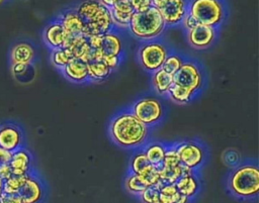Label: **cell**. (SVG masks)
<instances>
[{
  "label": "cell",
  "instance_id": "1",
  "mask_svg": "<svg viewBox=\"0 0 259 203\" xmlns=\"http://www.w3.org/2000/svg\"><path fill=\"white\" fill-rule=\"evenodd\" d=\"M150 130L134 115L130 107L116 112L108 125V133L112 142L133 151L142 148L150 140Z\"/></svg>",
  "mask_w": 259,
  "mask_h": 203
},
{
  "label": "cell",
  "instance_id": "2",
  "mask_svg": "<svg viewBox=\"0 0 259 203\" xmlns=\"http://www.w3.org/2000/svg\"><path fill=\"white\" fill-rule=\"evenodd\" d=\"M45 195V184L36 172L32 171L4 180L0 203H34L42 201Z\"/></svg>",
  "mask_w": 259,
  "mask_h": 203
},
{
  "label": "cell",
  "instance_id": "3",
  "mask_svg": "<svg viewBox=\"0 0 259 203\" xmlns=\"http://www.w3.org/2000/svg\"><path fill=\"white\" fill-rule=\"evenodd\" d=\"M229 193L241 201H255L259 194V168L256 161L243 162L232 169L227 177Z\"/></svg>",
  "mask_w": 259,
  "mask_h": 203
},
{
  "label": "cell",
  "instance_id": "4",
  "mask_svg": "<svg viewBox=\"0 0 259 203\" xmlns=\"http://www.w3.org/2000/svg\"><path fill=\"white\" fill-rule=\"evenodd\" d=\"M84 23V35H101L114 30L110 10L99 0H84L76 7Z\"/></svg>",
  "mask_w": 259,
  "mask_h": 203
},
{
  "label": "cell",
  "instance_id": "5",
  "mask_svg": "<svg viewBox=\"0 0 259 203\" xmlns=\"http://www.w3.org/2000/svg\"><path fill=\"white\" fill-rule=\"evenodd\" d=\"M166 28L164 18L158 8L135 12L128 25L130 33L141 41L159 38Z\"/></svg>",
  "mask_w": 259,
  "mask_h": 203
},
{
  "label": "cell",
  "instance_id": "6",
  "mask_svg": "<svg viewBox=\"0 0 259 203\" xmlns=\"http://www.w3.org/2000/svg\"><path fill=\"white\" fill-rule=\"evenodd\" d=\"M188 13L201 24L219 28L228 17L226 0H188Z\"/></svg>",
  "mask_w": 259,
  "mask_h": 203
},
{
  "label": "cell",
  "instance_id": "7",
  "mask_svg": "<svg viewBox=\"0 0 259 203\" xmlns=\"http://www.w3.org/2000/svg\"><path fill=\"white\" fill-rule=\"evenodd\" d=\"M131 111L150 129L159 125L166 114L165 107L160 99L153 95L138 98L131 106Z\"/></svg>",
  "mask_w": 259,
  "mask_h": 203
},
{
  "label": "cell",
  "instance_id": "8",
  "mask_svg": "<svg viewBox=\"0 0 259 203\" xmlns=\"http://www.w3.org/2000/svg\"><path fill=\"white\" fill-rule=\"evenodd\" d=\"M169 46L159 38L142 41L140 44L137 58L141 67L148 73L153 72L162 68V65L170 53Z\"/></svg>",
  "mask_w": 259,
  "mask_h": 203
},
{
  "label": "cell",
  "instance_id": "9",
  "mask_svg": "<svg viewBox=\"0 0 259 203\" xmlns=\"http://www.w3.org/2000/svg\"><path fill=\"white\" fill-rule=\"evenodd\" d=\"M180 163L199 172L208 158L206 146L198 139H187L175 142Z\"/></svg>",
  "mask_w": 259,
  "mask_h": 203
},
{
  "label": "cell",
  "instance_id": "10",
  "mask_svg": "<svg viewBox=\"0 0 259 203\" xmlns=\"http://www.w3.org/2000/svg\"><path fill=\"white\" fill-rule=\"evenodd\" d=\"M204 73L201 66L193 60H185L173 75V83L183 86L198 94L204 85Z\"/></svg>",
  "mask_w": 259,
  "mask_h": 203
},
{
  "label": "cell",
  "instance_id": "11",
  "mask_svg": "<svg viewBox=\"0 0 259 203\" xmlns=\"http://www.w3.org/2000/svg\"><path fill=\"white\" fill-rule=\"evenodd\" d=\"M90 46L99 49L102 55H112L122 57L123 42L118 30H111L101 35H91L88 37Z\"/></svg>",
  "mask_w": 259,
  "mask_h": 203
},
{
  "label": "cell",
  "instance_id": "12",
  "mask_svg": "<svg viewBox=\"0 0 259 203\" xmlns=\"http://www.w3.org/2000/svg\"><path fill=\"white\" fill-rule=\"evenodd\" d=\"M218 29L215 27L197 23L194 27L186 30L187 42L195 49L204 50L209 48L218 38Z\"/></svg>",
  "mask_w": 259,
  "mask_h": 203
},
{
  "label": "cell",
  "instance_id": "13",
  "mask_svg": "<svg viewBox=\"0 0 259 203\" xmlns=\"http://www.w3.org/2000/svg\"><path fill=\"white\" fill-rule=\"evenodd\" d=\"M57 18L60 20L65 32L64 47H68L76 37L84 35V23L75 8L65 10Z\"/></svg>",
  "mask_w": 259,
  "mask_h": 203
},
{
  "label": "cell",
  "instance_id": "14",
  "mask_svg": "<svg viewBox=\"0 0 259 203\" xmlns=\"http://www.w3.org/2000/svg\"><path fill=\"white\" fill-rule=\"evenodd\" d=\"M24 144V133L20 126L7 122L0 125V147L7 151H14Z\"/></svg>",
  "mask_w": 259,
  "mask_h": 203
},
{
  "label": "cell",
  "instance_id": "15",
  "mask_svg": "<svg viewBox=\"0 0 259 203\" xmlns=\"http://www.w3.org/2000/svg\"><path fill=\"white\" fill-rule=\"evenodd\" d=\"M166 27L180 25L184 16L188 13V0H168L160 9Z\"/></svg>",
  "mask_w": 259,
  "mask_h": 203
},
{
  "label": "cell",
  "instance_id": "16",
  "mask_svg": "<svg viewBox=\"0 0 259 203\" xmlns=\"http://www.w3.org/2000/svg\"><path fill=\"white\" fill-rule=\"evenodd\" d=\"M36 59L35 46L27 40L15 42L9 52V61L12 65H33Z\"/></svg>",
  "mask_w": 259,
  "mask_h": 203
},
{
  "label": "cell",
  "instance_id": "17",
  "mask_svg": "<svg viewBox=\"0 0 259 203\" xmlns=\"http://www.w3.org/2000/svg\"><path fill=\"white\" fill-rule=\"evenodd\" d=\"M33 158L29 150L24 146L11 153L8 166L12 176H23L31 173L33 170Z\"/></svg>",
  "mask_w": 259,
  "mask_h": 203
},
{
  "label": "cell",
  "instance_id": "18",
  "mask_svg": "<svg viewBox=\"0 0 259 203\" xmlns=\"http://www.w3.org/2000/svg\"><path fill=\"white\" fill-rule=\"evenodd\" d=\"M115 30L121 31L128 28L133 14L135 13L128 0H121L109 8Z\"/></svg>",
  "mask_w": 259,
  "mask_h": 203
},
{
  "label": "cell",
  "instance_id": "19",
  "mask_svg": "<svg viewBox=\"0 0 259 203\" xmlns=\"http://www.w3.org/2000/svg\"><path fill=\"white\" fill-rule=\"evenodd\" d=\"M42 39L51 50L64 47L65 32L60 20L57 17L46 25L42 31Z\"/></svg>",
  "mask_w": 259,
  "mask_h": 203
},
{
  "label": "cell",
  "instance_id": "20",
  "mask_svg": "<svg viewBox=\"0 0 259 203\" xmlns=\"http://www.w3.org/2000/svg\"><path fill=\"white\" fill-rule=\"evenodd\" d=\"M61 72L64 75V77L72 83H76V84L89 83L87 63L80 59L73 58L61 70Z\"/></svg>",
  "mask_w": 259,
  "mask_h": 203
},
{
  "label": "cell",
  "instance_id": "21",
  "mask_svg": "<svg viewBox=\"0 0 259 203\" xmlns=\"http://www.w3.org/2000/svg\"><path fill=\"white\" fill-rule=\"evenodd\" d=\"M175 186L180 194L186 196L191 201L200 192L201 181L198 172L181 175L176 181Z\"/></svg>",
  "mask_w": 259,
  "mask_h": 203
},
{
  "label": "cell",
  "instance_id": "22",
  "mask_svg": "<svg viewBox=\"0 0 259 203\" xmlns=\"http://www.w3.org/2000/svg\"><path fill=\"white\" fill-rule=\"evenodd\" d=\"M152 87L154 91L163 97H167L168 92L173 85V75L167 73L162 68L152 73Z\"/></svg>",
  "mask_w": 259,
  "mask_h": 203
},
{
  "label": "cell",
  "instance_id": "23",
  "mask_svg": "<svg viewBox=\"0 0 259 203\" xmlns=\"http://www.w3.org/2000/svg\"><path fill=\"white\" fill-rule=\"evenodd\" d=\"M167 144L168 143L156 140L154 141L151 139L146 142V144L142 148L151 165H154L156 167L162 166L167 149Z\"/></svg>",
  "mask_w": 259,
  "mask_h": 203
},
{
  "label": "cell",
  "instance_id": "24",
  "mask_svg": "<svg viewBox=\"0 0 259 203\" xmlns=\"http://www.w3.org/2000/svg\"><path fill=\"white\" fill-rule=\"evenodd\" d=\"M73 55V58L80 59L84 62H89L92 56V47L88 41V37L85 35H80L76 37L68 46Z\"/></svg>",
  "mask_w": 259,
  "mask_h": 203
},
{
  "label": "cell",
  "instance_id": "25",
  "mask_svg": "<svg viewBox=\"0 0 259 203\" xmlns=\"http://www.w3.org/2000/svg\"><path fill=\"white\" fill-rule=\"evenodd\" d=\"M87 70L89 82L104 81L112 72L101 60H93L87 62Z\"/></svg>",
  "mask_w": 259,
  "mask_h": 203
},
{
  "label": "cell",
  "instance_id": "26",
  "mask_svg": "<svg viewBox=\"0 0 259 203\" xmlns=\"http://www.w3.org/2000/svg\"><path fill=\"white\" fill-rule=\"evenodd\" d=\"M160 203H184L189 202V198L179 193L175 184H163L159 193Z\"/></svg>",
  "mask_w": 259,
  "mask_h": 203
},
{
  "label": "cell",
  "instance_id": "27",
  "mask_svg": "<svg viewBox=\"0 0 259 203\" xmlns=\"http://www.w3.org/2000/svg\"><path fill=\"white\" fill-rule=\"evenodd\" d=\"M197 96V94L183 86L177 85L175 83H173V85L171 86L167 97L173 101L174 103L177 104H187L189 102H191L195 97Z\"/></svg>",
  "mask_w": 259,
  "mask_h": 203
},
{
  "label": "cell",
  "instance_id": "28",
  "mask_svg": "<svg viewBox=\"0 0 259 203\" xmlns=\"http://www.w3.org/2000/svg\"><path fill=\"white\" fill-rule=\"evenodd\" d=\"M148 187L146 182L143 180V178L134 173L127 172L125 178H124V188L125 190L137 197L140 196V194Z\"/></svg>",
  "mask_w": 259,
  "mask_h": 203
},
{
  "label": "cell",
  "instance_id": "29",
  "mask_svg": "<svg viewBox=\"0 0 259 203\" xmlns=\"http://www.w3.org/2000/svg\"><path fill=\"white\" fill-rule=\"evenodd\" d=\"M151 164L148 161V159H147L143 148H139V149L134 150V154L132 155V158L130 160V165H128V171L127 172L140 175Z\"/></svg>",
  "mask_w": 259,
  "mask_h": 203
},
{
  "label": "cell",
  "instance_id": "30",
  "mask_svg": "<svg viewBox=\"0 0 259 203\" xmlns=\"http://www.w3.org/2000/svg\"><path fill=\"white\" fill-rule=\"evenodd\" d=\"M73 59V55L68 47H60L51 50V62L60 71Z\"/></svg>",
  "mask_w": 259,
  "mask_h": 203
},
{
  "label": "cell",
  "instance_id": "31",
  "mask_svg": "<svg viewBox=\"0 0 259 203\" xmlns=\"http://www.w3.org/2000/svg\"><path fill=\"white\" fill-rule=\"evenodd\" d=\"M160 180L163 184H175L182 175V165L176 167H159Z\"/></svg>",
  "mask_w": 259,
  "mask_h": 203
},
{
  "label": "cell",
  "instance_id": "32",
  "mask_svg": "<svg viewBox=\"0 0 259 203\" xmlns=\"http://www.w3.org/2000/svg\"><path fill=\"white\" fill-rule=\"evenodd\" d=\"M185 60L186 59L180 54H177L175 52H170L162 65V69L165 70L167 73L174 75L178 71V69L182 66Z\"/></svg>",
  "mask_w": 259,
  "mask_h": 203
},
{
  "label": "cell",
  "instance_id": "33",
  "mask_svg": "<svg viewBox=\"0 0 259 203\" xmlns=\"http://www.w3.org/2000/svg\"><path fill=\"white\" fill-rule=\"evenodd\" d=\"M140 176L143 178V180L146 182L148 186L153 185H159L163 184L160 180V173H159V167H156L154 165H150L147 167Z\"/></svg>",
  "mask_w": 259,
  "mask_h": 203
},
{
  "label": "cell",
  "instance_id": "34",
  "mask_svg": "<svg viewBox=\"0 0 259 203\" xmlns=\"http://www.w3.org/2000/svg\"><path fill=\"white\" fill-rule=\"evenodd\" d=\"M163 184L159 185H153L148 186L138 197L141 201L147 202V203H160L159 193H160V187Z\"/></svg>",
  "mask_w": 259,
  "mask_h": 203
},
{
  "label": "cell",
  "instance_id": "35",
  "mask_svg": "<svg viewBox=\"0 0 259 203\" xmlns=\"http://www.w3.org/2000/svg\"><path fill=\"white\" fill-rule=\"evenodd\" d=\"M180 163L179 156L177 153V148L175 145V142L168 143L167 144V149L165 153V157L162 163V167H176Z\"/></svg>",
  "mask_w": 259,
  "mask_h": 203
},
{
  "label": "cell",
  "instance_id": "36",
  "mask_svg": "<svg viewBox=\"0 0 259 203\" xmlns=\"http://www.w3.org/2000/svg\"><path fill=\"white\" fill-rule=\"evenodd\" d=\"M121 58L122 57H119V56H112V55H103L102 58H101V61H103L107 67L113 71L115 70L116 68L119 67V65L121 64Z\"/></svg>",
  "mask_w": 259,
  "mask_h": 203
},
{
  "label": "cell",
  "instance_id": "37",
  "mask_svg": "<svg viewBox=\"0 0 259 203\" xmlns=\"http://www.w3.org/2000/svg\"><path fill=\"white\" fill-rule=\"evenodd\" d=\"M135 12H142L152 7V0H128Z\"/></svg>",
  "mask_w": 259,
  "mask_h": 203
},
{
  "label": "cell",
  "instance_id": "38",
  "mask_svg": "<svg viewBox=\"0 0 259 203\" xmlns=\"http://www.w3.org/2000/svg\"><path fill=\"white\" fill-rule=\"evenodd\" d=\"M197 23H198V22H197L189 13H187V14L184 16V18L182 19L180 25H181V26L183 27V29L186 31V30H189V29H191L192 27H194Z\"/></svg>",
  "mask_w": 259,
  "mask_h": 203
},
{
  "label": "cell",
  "instance_id": "39",
  "mask_svg": "<svg viewBox=\"0 0 259 203\" xmlns=\"http://www.w3.org/2000/svg\"><path fill=\"white\" fill-rule=\"evenodd\" d=\"M11 157V153L0 147V165L8 163Z\"/></svg>",
  "mask_w": 259,
  "mask_h": 203
},
{
  "label": "cell",
  "instance_id": "40",
  "mask_svg": "<svg viewBox=\"0 0 259 203\" xmlns=\"http://www.w3.org/2000/svg\"><path fill=\"white\" fill-rule=\"evenodd\" d=\"M168 2V0H152V5L159 10Z\"/></svg>",
  "mask_w": 259,
  "mask_h": 203
},
{
  "label": "cell",
  "instance_id": "41",
  "mask_svg": "<svg viewBox=\"0 0 259 203\" xmlns=\"http://www.w3.org/2000/svg\"><path fill=\"white\" fill-rule=\"evenodd\" d=\"M103 5H105L106 7H108V8H110V7H112L114 4H116L117 2H119V1H121V0H99Z\"/></svg>",
  "mask_w": 259,
  "mask_h": 203
},
{
  "label": "cell",
  "instance_id": "42",
  "mask_svg": "<svg viewBox=\"0 0 259 203\" xmlns=\"http://www.w3.org/2000/svg\"><path fill=\"white\" fill-rule=\"evenodd\" d=\"M3 180L0 178V198H1V194H2V190H3Z\"/></svg>",
  "mask_w": 259,
  "mask_h": 203
},
{
  "label": "cell",
  "instance_id": "43",
  "mask_svg": "<svg viewBox=\"0 0 259 203\" xmlns=\"http://www.w3.org/2000/svg\"><path fill=\"white\" fill-rule=\"evenodd\" d=\"M3 1H4V0H0V3H1V2H3Z\"/></svg>",
  "mask_w": 259,
  "mask_h": 203
}]
</instances>
